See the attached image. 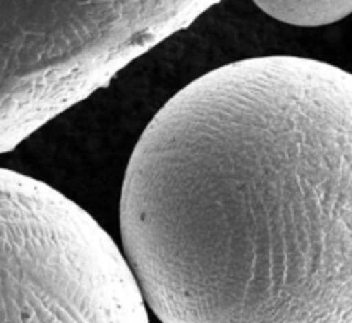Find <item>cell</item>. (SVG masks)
Segmentation results:
<instances>
[{"label":"cell","instance_id":"6da1fadb","mask_svg":"<svg viewBox=\"0 0 352 323\" xmlns=\"http://www.w3.org/2000/svg\"><path fill=\"white\" fill-rule=\"evenodd\" d=\"M124 256L162 323H352V74L315 58L222 65L134 146Z\"/></svg>","mask_w":352,"mask_h":323},{"label":"cell","instance_id":"7a4b0ae2","mask_svg":"<svg viewBox=\"0 0 352 323\" xmlns=\"http://www.w3.org/2000/svg\"><path fill=\"white\" fill-rule=\"evenodd\" d=\"M217 2H0V155Z\"/></svg>","mask_w":352,"mask_h":323},{"label":"cell","instance_id":"3957f363","mask_svg":"<svg viewBox=\"0 0 352 323\" xmlns=\"http://www.w3.org/2000/svg\"><path fill=\"white\" fill-rule=\"evenodd\" d=\"M0 323H150L107 230L52 186L2 167Z\"/></svg>","mask_w":352,"mask_h":323},{"label":"cell","instance_id":"277c9868","mask_svg":"<svg viewBox=\"0 0 352 323\" xmlns=\"http://www.w3.org/2000/svg\"><path fill=\"white\" fill-rule=\"evenodd\" d=\"M256 7L274 19L292 26H327L352 14V0L323 2H256Z\"/></svg>","mask_w":352,"mask_h":323}]
</instances>
